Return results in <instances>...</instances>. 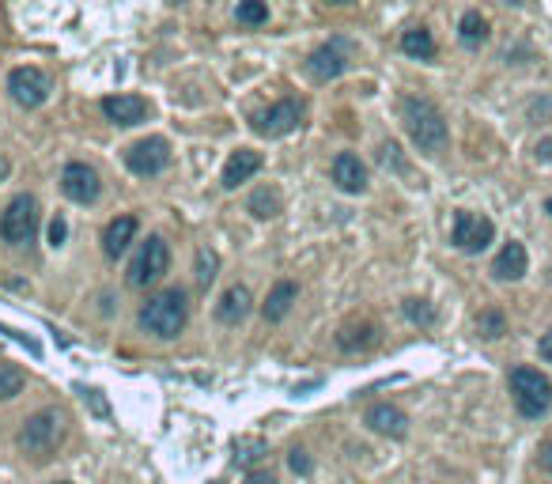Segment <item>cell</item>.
<instances>
[{"instance_id":"6da1fadb","label":"cell","mask_w":552,"mask_h":484,"mask_svg":"<svg viewBox=\"0 0 552 484\" xmlns=\"http://www.w3.org/2000/svg\"><path fill=\"white\" fill-rule=\"evenodd\" d=\"M401 121H405V129L420 152L435 156L447 148V121H443L435 102L420 99V95H405L401 99Z\"/></svg>"},{"instance_id":"7a4b0ae2","label":"cell","mask_w":552,"mask_h":484,"mask_svg":"<svg viewBox=\"0 0 552 484\" xmlns=\"http://www.w3.org/2000/svg\"><path fill=\"white\" fill-rule=\"evenodd\" d=\"M186 318H189V307H186V291L182 288H167L159 296H152L144 307H140V326L148 333L163 337V341H171L186 329Z\"/></svg>"},{"instance_id":"3957f363","label":"cell","mask_w":552,"mask_h":484,"mask_svg":"<svg viewBox=\"0 0 552 484\" xmlns=\"http://www.w3.org/2000/svg\"><path fill=\"white\" fill-rule=\"evenodd\" d=\"M511 397L526 420H538L552 409V383L538 367H515L511 371Z\"/></svg>"},{"instance_id":"277c9868","label":"cell","mask_w":552,"mask_h":484,"mask_svg":"<svg viewBox=\"0 0 552 484\" xmlns=\"http://www.w3.org/2000/svg\"><path fill=\"white\" fill-rule=\"evenodd\" d=\"M57 439H61V413L53 409H42L34 413L24 428H19V451L31 454V458H46L53 447H57Z\"/></svg>"},{"instance_id":"5b68a950","label":"cell","mask_w":552,"mask_h":484,"mask_svg":"<svg viewBox=\"0 0 552 484\" xmlns=\"http://www.w3.org/2000/svg\"><path fill=\"white\" fill-rule=\"evenodd\" d=\"M34 231H38V201L31 194H19L0 216V239L12 246H27L34 242Z\"/></svg>"},{"instance_id":"8992f818","label":"cell","mask_w":552,"mask_h":484,"mask_svg":"<svg viewBox=\"0 0 552 484\" xmlns=\"http://www.w3.org/2000/svg\"><path fill=\"white\" fill-rule=\"evenodd\" d=\"M167 269H171V246H167L163 235H152L140 250H137V258L129 265V284L133 288H148V284H156L167 277Z\"/></svg>"},{"instance_id":"52a82bcc","label":"cell","mask_w":552,"mask_h":484,"mask_svg":"<svg viewBox=\"0 0 552 484\" xmlns=\"http://www.w3.org/2000/svg\"><path fill=\"white\" fill-rule=\"evenodd\" d=\"M451 239L458 250H465V254H481V250H488V242L496 239V223L488 216H477V213H458Z\"/></svg>"},{"instance_id":"ba28073f","label":"cell","mask_w":552,"mask_h":484,"mask_svg":"<svg viewBox=\"0 0 552 484\" xmlns=\"http://www.w3.org/2000/svg\"><path fill=\"white\" fill-rule=\"evenodd\" d=\"M167 163H171V144H167L163 137L137 140L133 148L125 152V166H129L133 175H140V178H152V175H159Z\"/></svg>"},{"instance_id":"9c48e42d","label":"cell","mask_w":552,"mask_h":484,"mask_svg":"<svg viewBox=\"0 0 552 484\" xmlns=\"http://www.w3.org/2000/svg\"><path fill=\"white\" fill-rule=\"evenodd\" d=\"M8 91H12V99L19 102V107L34 110V107H42V102L50 99V76L42 72V69H34V65L12 69V76H8Z\"/></svg>"},{"instance_id":"30bf717a","label":"cell","mask_w":552,"mask_h":484,"mask_svg":"<svg viewBox=\"0 0 552 484\" xmlns=\"http://www.w3.org/2000/svg\"><path fill=\"white\" fill-rule=\"evenodd\" d=\"M348 57H352V46L345 38H333L326 42V46H318L307 61V72L318 80V83H326V80H337L345 69H348Z\"/></svg>"},{"instance_id":"8fae6325","label":"cell","mask_w":552,"mask_h":484,"mask_svg":"<svg viewBox=\"0 0 552 484\" xmlns=\"http://www.w3.org/2000/svg\"><path fill=\"white\" fill-rule=\"evenodd\" d=\"M300 121H303V102L281 99L276 107H269V110H262L258 118H253V133H262V137H284L291 129H300Z\"/></svg>"},{"instance_id":"7c38bea8","label":"cell","mask_w":552,"mask_h":484,"mask_svg":"<svg viewBox=\"0 0 552 484\" xmlns=\"http://www.w3.org/2000/svg\"><path fill=\"white\" fill-rule=\"evenodd\" d=\"M61 189H65L69 201H76V204H91V201H99L102 182H99V175H95V166H88V163H69L65 175H61Z\"/></svg>"},{"instance_id":"4fadbf2b","label":"cell","mask_w":552,"mask_h":484,"mask_svg":"<svg viewBox=\"0 0 552 484\" xmlns=\"http://www.w3.org/2000/svg\"><path fill=\"white\" fill-rule=\"evenodd\" d=\"M102 114L110 118L114 125H125V129H129V125H140L148 114H152V107H148L140 95H106L102 99Z\"/></svg>"},{"instance_id":"5bb4252c","label":"cell","mask_w":552,"mask_h":484,"mask_svg":"<svg viewBox=\"0 0 552 484\" xmlns=\"http://www.w3.org/2000/svg\"><path fill=\"white\" fill-rule=\"evenodd\" d=\"M367 428H371V432H378V435L401 439V435L409 432V416L401 413L397 405H390V402H378V405H371V409H367Z\"/></svg>"},{"instance_id":"9a60e30c","label":"cell","mask_w":552,"mask_h":484,"mask_svg":"<svg viewBox=\"0 0 552 484\" xmlns=\"http://www.w3.org/2000/svg\"><path fill=\"white\" fill-rule=\"evenodd\" d=\"M333 182L345 189V194H364L367 189V166L359 163V156L341 152L333 159Z\"/></svg>"},{"instance_id":"2e32d148","label":"cell","mask_w":552,"mask_h":484,"mask_svg":"<svg viewBox=\"0 0 552 484\" xmlns=\"http://www.w3.org/2000/svg\"><path fill=\"white\" fill-rule=\"evenodd\" d=\"M526 265H529L526 246L522 242H503V250H500L496 261H492V272H496L500 280H522L526 277Z\"/></svg>"},{"instance_id":"e0dca14e","label":"cell","mask_w":552,"mask_h":484,"mask_svg":"<svg viewBox=\"0 0 552 484\" xmlns=\"http://www.w3.org/2000/svg\"><path fill=\"white\" fill-rule=\"evenodd\" d=\"M133 235H137V220H133V216H118V220L106 223V231H102V250H106V258H121L125 250H129Z\"/></svg>"},{"instance_id":"ac0fdd59","label":"cell","mask_w":552,"mask_h":484,"mask_svg":"<svg viewBox=\"0 0 552 484\" xmlns=\"http://www.w3.org/2000/svg\"><path fill=\"white\" fill-rule=\"evenodd\" d=\"M258 171H262V152H253V148H239L235 156L227 159V166H224V185H227V189H235L239 182L253 178Z\"/></svg>"},{"instance_id":"d6986e66","label":"cell","mask_w":552,"mask_h":484,"mask_svg":"<svg viewBox=\"0 0 552 484\" xmlns=\"http://www.w3.org/2000/svg\"><path fill=\"white\" fill-rule=\"evenodd\" d=\"M250 288H243V284H231L227 291H224V299H220V307H216V314H220V322L224 326H239L246 314H250Z\"/></svg>"},{"instance_id":"ffe728a7","label":"cell","mask_w":552,"mask_h":484,"mask_svg":"<svg viewBox=\"0 0 552 484\" xmlns=\"http://www.w3.org/2000/svg\"><path fill=\"white\" fill-rule=\"evenodd\" d=\"M295 299H300V288H295L291 280H281V284H276V288L269 291V299H265L262 314H265L269 322H281L284 314L291 310V303H295Z\"/></svg>"},{"instance_id":"44dd1931","label":"cell","mask_w":552,"mask_h":484,"mask_svg":"<svg viewBox=\"0 0 552 484\" xmlns=\"http://www.w3.org/2000/svg\"><path fill=\"white\" fill-rule=\"evenodd\" d=\"M378 341V326L375 322H359V326H345L337 333V345L345 352H356V348H371Z\"/></svg>"},{"instance_id":"7402d4cb","label":"cell","mask_w":552,"mask_h":484,"mask_svg":"<svg viewBox=\"0 0 552 484\" xmlns=\"http://www.w3.org/2000/svg\"><path fill=\"white\" fill-rule=\"evenodd\" d=\"M488 19L481 15V12H465L462 15V24H458V38H462V46H470V50H477V46H484L488 42Z\"/></svg>"},{"instance_id":"603a6c76","label":"cell","mask_w":552,"mask_h":484,"mask_svg":"<svg viewBox=\"0 0 552 484\" xmlns=\"http://www.w3.org/2000/svg\"><path fill=\"white\" fill-rule=\"evenodd\" d=\"M401 50L416 61H432L435 57V38H432L428 27H413V31L401 34Z\"/></svg>"},{"instance_id":"cb8c5ba5","label":"cell","mask_w":552,"mask_h":484,"mask_svg":"<svg viewBox=\"0 0 552 484\" xmlns=\"http://www.w3.org/2000/svg\"><path fill=\"white\" fill-rule=\"evenodd\" d=\"M246 208L258 220H272V216H281V194H276V189H258V194L246 201Z\"/></svg>"},{"instance_id":"d4e9b609","label":"cell","mask_w":552,"mask_h":484,"mask_svg":"<svg viewBox=\"0 0 552 484\" xmlns=\"http://www.w3.org/2000/svg\"><path fill=\"white\" fill-rule=\"evenodd\" d=\"M477 333L481 337H488V341H496V337H503L507 333V318H503V310H481L477 314Z\"/></svg>"},{"instance_id":"484cf974","label":"cell","mask_w":552,"mask_h":484,"mask_svg":"<svg viewBox=\"0 0 552 484\" xmlns=\"http://www.w3.org/2000/svg\"><path fill=\"white\" fill-rule=\"evenodd\" d=\"M24 371H19L15 364H0V402H8V397H15L19 390H24Z\"/></svg>"},{"instance_id":"4316f807","label":"cell","mask_w":552,"mask_h":484,"mask_svg":"<svg viewBox=\"0 0 552 484\" xmlns=\"http://www.w3.org/2000/svg\"><path fill=\"white\" fill-rule=\"evenodd\" d=\"M216 272H220V258H216V250H197V284L208 288L212 280H216Z\"/></svg>"},{"instance_id":"83f0119b","label":"cell","mask_w":552,"mask_h":484,"mask_svg":"<svg viewBox=\"0 0 552 484\" xmlns=\"http://www.w3.org/2000/svg\"><path fill=\"white\" fill-rule=\"evenodd\" d=\"M265 19H269V5H265V0H239V24L258 27V24H265Z\"/></svg>"},{"instance_id":"f1b7e54d","label":"cell","mask_w":552,"mask_h":484,"mask_svg":"<svg viewBox=\"0 0 552 484\" xmlns=\"http://www.w3.org/2000/svg\"><path fill=\"white\" fill-rule=\"evenodd\" d=\"M262 454H265V443H262V439H239V443H235V461H243V466L258 461Z\"/></svg>"},{"instance_id":"f546056e","label":"cell","mask_w":552,"mask_h":484,"mask_svg":"<svg viewBox=\"0 0 552 484\" xmlns=\"http://www.w3.org/2000/svg\"><path fill=\"white\" fill-rule=\"evenodd\" d=\"M405 314H409V322H416V326H432L435 322V310L424 299H405Z\"/></svg>"},{"instance_id":"4dcf8cb0","label":"cell","mask_w":552,"mask_h":484,"mask_svg":"<svg viewBox=\"0 0 552 484\" xmlns=\"http://www.w3.org/2000/svg\"><path fill=\"white\" fill-rule=\"evenodd\" d=\"M65 239H69V223H65V216H53V223H50V246H53V250L65 246Z\"/></svg>"},{"instance_id":"1f68e13d","label":"cell","mask_w":552,"mask_h":484,"mask_svg":"<svg viewBox=\"0 0 552 484\" xmlns=\"http://www.w3.org/2000/svg\"><path fill=\"white\" fill-rule=\"evenodd\" d=\"M288 466H291V473H310V458H307V451L295 447V451L288 454Z\"/></svg>"},{"instance_id":"d6a6232c","label":"cell","mask_w":552,"mask_h":484,"mask_svg":"<svg viewBox=\"0 0 552 484\" xmlns=\"http://www.w3.org/2000/svg\"><path fill=\"white\" fill-rule=\"evenodd\" d=\"M83 402H91V409H95L99 416H110V405L102 402V394H99V390H83Z\"/></svg>"},{"instance_id":"836d02e7","label":"cell","mask_w":552,"mask_h":484,"mask_svg":"<svg viewBox=\"0 0 552 484\" xmlns=\"http://www.w3.org/2000/svg\"><path fill=\"white\" fill-rule=\"evenodd\" d=\"M538 352H541V360H548L552 364V329L541 337V341H538Z\"/></svg>"},{"instance_id":"e575fe53","label":"cell","mask_w":552,"mask_h":484,"mask_svg":"<svg viewBox=\"0 0 552 484\" xmlns=\"http://www.w3.org/2000/svg\"><path fill=\"white\" fill-rule=\"evenodd\" d=\"M246 484H276V477L272 473H250Z\"/></svg>"},{"instance_id":"d590c367","label":"cell","mask_w":552,"mask_h":484,"mask_svg":"<svg viewBox=\"0 0 552 484\" xmlns=\"http://www.w3.org/2000/svg\"><path fill=\"white\" fill-rule=\"evenodd\" d=\"M541 466H545V470L552 473V439H548V443L541 447Z\"/></svg>"},{"instance_id":"8d00e7d4","label":"cell","mask_w":552,"mask_h":484,"mask_svg":"<svg viewBox=\"0 0 552 484\" xmlns=\"http://www.w3.org/2000/svg\"><path fill=\"white\" fill-rule=\"evenodd\" d=\"M8 171H12V163H8L5 156H0V182H5V178H8Z\"/></svg>"},{"instance_id":"74e56055","label":"cell","mask_w":552,"mask_h":484,"mask_svg":"<svg viewBox=\"0 0 552 484\" xmlns=\"http://www.w3.org/2000/svg\"><path fill=\"white\" fill-rule=\"evenodd\" d=\"M329 5H352V0H329Z\"/></svg>"},{"instance_id":"f35d334b","label":"cell","mask_w":552,"mask_h":484,"mask_svg":"<svg viewBox=\"0 0 552 484\" xmlns=\"http://www.w3.org/2000/svg\"><path fill=\"white\" fill-rule=\"evenodd\" d=\"M545 208H548V216H552V197H548V201H545Z\"/></svg>"},{"instance_id":"ab89813d","label":"cell","mask_w":552,"mask_h":484,"mask_svg":"<svg viewBox=\"0 0 552 484\" xmlns=\"http://www.w3.org/2000/svg\"><path fill=\"white\" fill-rule=\"evenodd\" d=\"M507 5H526V0H507Z\"/></svg>"},{"instance_id":"60d3db41","label":"cell","mask_w":552,"mask_h":484,"mask_svg":"<svg viewBox=\"0 0 552 484\" xmlns=\"http://www.w3.org/2000/svg\"><path fill=\"white\" fill-rule=\"evenodd\" d=\"M57 484H69V480H57Z\"/></svg>"},{"instance_id":"b9f144b4","label":"cell","mask_w":552,"mask_h":484,"mask_svg":"<svg viewBox=\"0 0 552 484\" xmlns=\"http://www.w3.org/2000/svg\"><path fill=\"white\" fill-rule=\"evenodd\" d=\"M171 5H178V0H171Z\"/></svg>"}]
</instances>
